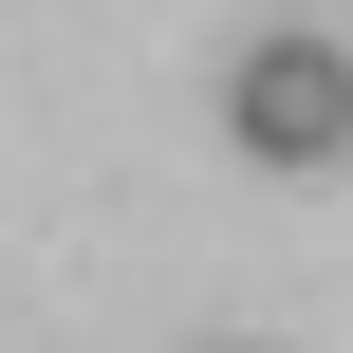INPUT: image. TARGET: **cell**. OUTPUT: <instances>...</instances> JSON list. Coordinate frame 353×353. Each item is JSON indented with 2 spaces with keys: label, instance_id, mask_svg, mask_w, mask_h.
I'll return each mask as SVG.
<instances>
[{
  "label": "cell",
  "instance_id": "1",
  "mask_svg": "<svg viewBox=\"0 0 353 353\" xmlns=\"http://www.w3.org/2000/svg\"><path fill=\"white\" fill-rule=\"evenodd\" d=\"M223 130H242L261 168H335L353 149V56L335 37H261V56L223 74Z\"/></svg>",
  "mask_w": 353,
  "mask_h": 353
}]
</instances>
